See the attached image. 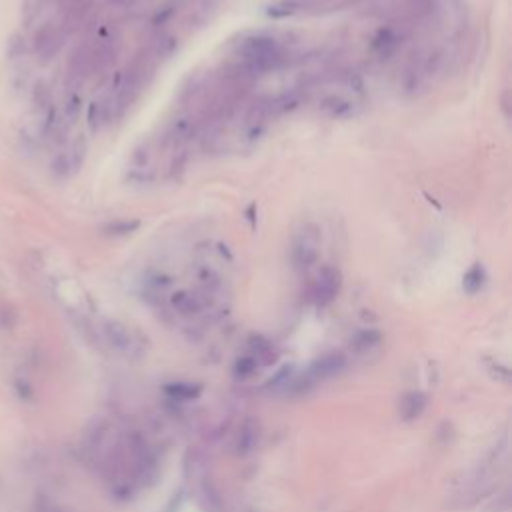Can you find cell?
Returning a JSON list of instances; mask_svg holds the SVG:
<instances>
[{
    "label": "cell",
    "instance_id": "cell-4",
    "mask_svg": "<svg viewBox=\"0 0 512 512\" xmlns=\"http://www.w3.org/2000/svg\"><path fill=\"white\" fill-rule=\"evenodd\" d=\"M84 158H86V142L84 138H78L72 142L68 150L56 154V158L50 164V170L56 178H68L80 170V166L84 164Z\"/></svg>",
    "mask_w": 512,
    "mask_h": 512
},
{
    "label": "cell",
    "instance_id": "cell-3",
    "mask_svg": "<svg viewBox=\"0 0 512 512\" xmlns=\"http://www.w3.org/2000/svg\"><path fill=\"white\" fill-rule=\"evenodd\" d=\"M342 286V274L334 266H322L320 272L316 274V280L312 284V298L318 306L330 304Z\"/></svg>",
    "mask_w": 512,
    "mask_h": 512
},
{
    "label": "cell",
    "instance_id": "cell-8",
    "mask_svg": "<svg viewBox=\"0 0 512 512\" xmlns=\"http://www.w3.org/2000/svg\"><path fill=\"white\" fill-rule=\"evenodd\" d=\"M170 302L182 314H192V312H198V308H200L198 296H194L192 292H186V290H180V292L172 294Z\"/></svg>",
    "mask_w": 512,
    "mask_h": 512
},
{
    "label": "cell",
    "instance_id": "cell-11",
    "mask_svg": "<svg viewBox=\"0 0 512 512\" xmlns=\"http://www.w3.org/2000/svg\"><path fill=\"white\" fill-rule=\"evenodd\" d=\"M408 8L412 10V14L420 20L432 16L434 8H436V0H408Z\"/></svg>",
    "mask_w": 512,
    "mask_h": 512
},
{
    "label": "cell",
    "instance_id": "cell-9",
    "mask_svg": "<svg viewBox=\"0 0 512 512\" xmlns=\"http://www.w3.org/2000/svg\"><path fill=\"white\" fill-rule=\"evenodd\" d=\"M484 280H486L484 268H482V264H478V262H476V264H472V266L468 268V272L464 274L462 286H464V290H466L468 294H476V292L482 288Z\"/></svg>",
    "mask_w": 512,
    "mask_h": 512
},
{
    "label": "cell",
    "instance_id": "cell-6",
    "mask_svg": "<svg viewBox=\"0 0 512 512\" xmlns=\"http://www.w3.org/2000/svg\"><path fill=\"white\" fill-rule=\"evenodd\" d=\"M320 108L330 116V118H346L354 110V102L346 100L342 96H326L320 102Z\"/></svg>",
    "mask_w": 512,
    "mask_h": 512
},
{
    "label": "cell",
    "instance_id": "cell-2",
    "mask_svg": "<svg viewBox=\"0 0 512 512\" xmlns=\"http://www.w3.org/2000/svg\"><path fill=\"white\" fill-rule=\"evenodd\" d=\"M318 244H320L318 230L314 226H304L296 236V240L292 242V250H290L294 268L298 270L312 268L318 260Z\"/></svg>",
    "mask_w": 512,
    "mask_h": 512
},
{
    "label": "cell",
    "instance_id": "cell-10",
    "mask_svg": "<svg viewBox=\"0 0 512 512\" xmlns=\"http://www.w3.org/2000/svg\"><path fill=\"white\" fill-rule=\"evenodd\" d=\"M138 226H140V220H116V222H110L104 230L112 236H126L138 230Z\"/></svg>",
    "mask_w": 512,
    "mask_h": 512
},
{
    "label": "cell",
    "instance_id": "cell-7",
    "mask_svg": "<svg viewBox=\"0 0 512 512\" xmlns=\"http://www.w3.org/2000/svg\"><path fill=\"white\" fill-rule=\"evenodd\" d=\"M306 6V0H278L266 8V14L270 18H288L300 12Z\"/></svg>",
    "mask_w": 512,
    "mask_h": 512
},
{
    "label": "cell",
    "instance_id": "cell-5",
    "mask_svg": "<svg viewBox=\"0 0 512 512\" xmlns=\"http://www.w3.org/2000/svg\"><path fill=\"white\" fill-rule=\"evenodd\" d=\"M400 46V36L394 28H380L372 38V50L378 58H390Z\"/></svg>",
    "mask_w": 512,
    "mask_h": 512
},
{
    "label": "cell",
    "instance_id": "cell-1",
    "mask_svg": "<svg viewBox=\"0 0 512 512\" xmlns=\"http://www.w3.org/2000/svg\"><path fill=\"white\" fill-rule=\"evenodd\" d=\"M68 28L62 22H44L32 38V52L40 62H50L56 58L66 44Z\"/></svg>",
    "mask_w": 512,
    "mask_h": 512
},
{
    "label": "cell",
    "instance_id": "cell-12",
    "mask_svg": "<svg viewBox=\"0 0 512 512\" xmlns=\"http://www.w3.org/2000/svg\"><path fill=\"white\" fill-rule=\"evenodd\" d=\"M168 16H172V10H170V8H168V10H164V12H158V14L154 16V24H156V26H158V24H162Z\"/></svg>",
    "mask_w": 512,
    "mask_h": 512
}]
</instances>
